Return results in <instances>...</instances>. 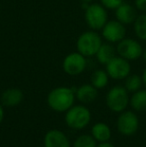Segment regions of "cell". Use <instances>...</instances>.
I'll use <instances>...</instances> for the list:
<instances>
[{"label": "cell", "instance_id": "6da1fadb", "mask_svg": "<svg viewBox=\"0 0 146 147\" xmlns=\"http://www.w3.org/2000/svg\"><path fill=\"white\" fill-rule=\"evenodd\" d=\"M75 91L76 88L66 86L52 89L47 95V104L55 112L65 113L74 105L76 99Z\"/></svg>", "mask_w": 146, "mask_h": 147}, {"label": "cell", "instance_id": "7a4b0ae2", "mask_svg": "<svg viewBox=\"0 0 146 147\" xmlns=\"http://www.w3.org/2000/svg\"><path fill=\"white\" fill-rule=\"evenodd\" d=\"M102 43V36L97 31H84L76 40V50L85 57L95 56Z\"/></svg>", "mask_w": 146, "mask_h": 147}, {"label": "cell", "instance_id": "3957f363", "mask_svg": "<svg viewBox=\"0 0 146 147\" xmlns=\"http://www.w3.org/2000/svg\"><path fill=\"white\" fill-rule=\"evenodd\" d=\"M65 123L73 130H82L89 125L91 121V112L85 104L73 105L65 112Z\"/></svg>", "mask_w": 146, "mask_h": 147}, {"label": "cell", "instance_id": "277c9868", "mask_svg": "<svg viewBox=\"0 0 146 147\" xmlns=\"http://www.w3.org/2000/svg\"><path fill=\"white\" fill-rule=\"evenodd\" d=\"M105 101L109 110L114 113H121L128 107L130 96L124 86L115 85L108 90Z\"/></svg>", "mask_w": 146, "mask_h": 147}, {"label": "cell", "instance_id": "5b68a950", "mask_svg": "<svg viewBox=\"0 0 146 147\" xmlns=\"http://www.w3.org/2000/svg\"><path fill=\"white\" fill-rule=\"evenodd\" d=\"M84 19L91 30H101L108 21L107 9L101 3H91L84 9Z\"/></svg>", "mask_w": 146, "mask_h": 147}, {"label": "cell", "instance_id": "8992f818", "mask_svg": "<svg viewBox=\"0 0 146 147\" xmlns=\"http://www.w3.org/2000/svg\"><path fill=\"white\" fill-rule=\"evenodd\" d=\"M117 55L123 57L128 61H135L142 57L143 47L138 40L133 38H126L119 41L116 45Z\"/></svg>", "mask_w": 146, "mask_h": 147}, {"label": "cell", "instance_id": "52a82bcc", "mask_svg": "<svg viewBox=\"0 0 146 147\" xmlns=\"http://www.w3.org/2000/svg\"><path fill=\"white\" fill-rule=\"evenodd\" d=\"M139 118L134 111L124 110L119 113L116 121L118 132L123 136H132L139 129Z\"/></svg>", "mask_w": 146, "mask_h": 147}, {"label": "cell", "instance_id": "ba28073f", "mask_svg": "<svg viewBox=\"0 0 146 147\" xmlns=\"http://www.w3.org/2000/svg\"><path fill=\"white\" fill-rule=\"evenodd\" d=\"M105 67L109 77L114 80H124L129 74H131L130 61L119 55H116L114 58L111 59Z\"/></svg>", "mask_w": 146, "mask_h": 147}, {"label": "cell", "instance_id": "9c48e42d", "mask_svg": "<svg viewBox=\"0 0 146 147\" xmlns=\"http://www.w3.org/2000/svg\"><path fill=\"white\" fill-rule=\"evenodd\" d=\"M86 66H87L86 57L78 51L67 54L62 62L63 71L70 76L80 75L86 69Z\"/></svg>", "mask_w": 146, "mask_h": 147}, {"label": "cell", "instance_id": "30bf717a", "mask_svg": "<svg viewBox=\"0 0 146 147\" xmlns=\"http://www.w3.org/2000/svg\"><path fill=\"white\" fill-rule=\"evenodd\" d=\"M101 36L107 42L115 44L126 37V26L118 20H108L101 29Z\"/></svg>", "mask_w": 146, "mask_h": 147}, {"label": "cell", "instance_id": "8fae6325", "mask_svg": "<svg viewBox=\"0 0 146 147\" xmlns=\"http://www.w3.org/2000/svg\"><path fill=\"white\" fill-rule=\"evenodd\" d=\"M44 147H71L70 140L63 131L51 129L47 131L43 138Z\"/></svg>", "mask_w": 146, "mask_h": 147}, {"label": "cell", "instance_id": "7c38bea8", "mask_svg": "<svg viewBox=\"0 0 146 147\" xmlns=\"http://www.w3.org/2000/svg\"><path fill=\"white\" fill-rule=\"evenodd\" d=\"M138 16V10L134 5H131L126 2L121 3L118 7L115 9V18L121 22L122 24L130 25L133 24Z\"/></svg>", "mask_w": 146, "mask_h": 147}, {"label": "cell", "instance_id": "4fadbf2b", "mask_svg": "<svg viewBox=\"0 0 146 147\" xmlns=\"http://www.w3.org/2000/svg\"><path fill=\"white\" fill-rule=\"evenodd\" d=\"M75 97L81 104H90L97 99L98 89L94 87L91 83L82 84L76 88Z\"/></svg>", "mask_w": 146, "mask_h": 147}, {"label": "cell", "instance_id": "5bb4252c", "mask_svg": "<svg viewBox=\"0 0 146 147\" xmlns=\"http://www.w3.org/2000/svg\"><path fill=\"white\" fill-rule=\"evenodd\" d=\"M24 94L19 88H8L1 94V104L5 107H14L23 101Z\"/></svg>", "mask_w": 146, "mask_h": 147}, {"label": "cell", "instance_id": "9a60e30c", "mask_svg": "<svg viewBox=\"0 0 146 147\" xmlns=\"http://www.w3.org/2000/svg\"><path fill=\"white\" fill-rule=\"evenodd\" d=\"M90 133L98 143L108 142L112 136L111 128L105 122H97L94 125H92Z\"/></svg>", "mask_w": 146, "mask_h": 147}, {"label": "cell", "instance_id": "2e32d148", "mask_svg": "<svg viewBox=\"0 0 146 147\" xmlns=\"http://www.w3.org/2000/svg\"><path fill=\"white\" fill-rule=\"evenodd\" d=\"M117 55L116 47L112 43L106 42L102 43L100 48L98 49L97 53H96V59L102 65H106L111 59H113Z\"/></svg>", "mask_w": 146, "mask_h": 147}, {"label": "cell", "instance_id": "e0dca14e", "mask_svg": "<svg viewBox=\"0 0 146 147\" xmlns=\"http://www.w3.org/2000/svg\"><path fill=\"white\" fill-rule=\"evenodd\" d=\"M129 105L134 111L142 112L146 110V88L139 89L136 92H133L130 96Z\"/></svg>", "mask_w": 146, "mask_h": 147}, {"label": "cell", "instance_id": "ac0fdd59", "mask_svg": "<svg viewBox=\"0 0 146 147\" xmlns=\"http://www.w3.org/2000/svg\"><path fill=\"white\" fill-rule=\"evenodd\" d=\"M109 75L106 72V70L103 69H97L91 74V78H90V83L94 86L95 88L103 89L108 85L109 82Z\"/></svg>", "mask_w": 146, "mask_h": 147}, {"label": "cell", "instance_id": "d6986e66", "mask_svg": "<svg viewBox=\"0 0 146 147\" xmlns=\"http://www.w3.org/2000/svg\"><path fill=\"white\" fill-rule=\"evenodd\" d=\"M133 30L138 40L146 41V13H141L137 16L133 23Z\"/></svg>", "mask_w": 146, "mask_h": 147}, {"label": "cell", "instance_id": "ffe728a7", "mask_svg": "<svg viewBox=\"0 0 146 147\" xmlns=\"http://www.w3.org/2000/svg\"><path fill=\"white\" fill-rule=\"evenodd\" d=\"M143 86L142 77L138 74H129L124 79V87L129 93L138 91Z\"/></svg>", "mask_w": 146, "mask_h": 147}, {"label": "cell", "instance_id": "44dd1931", "mask_svg": "<svg viewBox=\"0 0 146 147\" xmlns=\"http://www.w3.org/2000/svg\"><path fill=\"white\" fill-rule=\"evenodd\" d=\"M97 144L91 134H82L74 140L72 147H97Z\"/></svg>", "mask_w": 146, "mask_h": 147}, {"label": "cell", "instance_id": "7402d4cb", "mask_svg": "<svg viewBox=\"0 0 146 147\" xmlns=\"http://www.w3.org/2000/svg\"><path fill=\"white\" fill-rule=\"evenodd\" d=\"M100 3L109 10H115L121 3L124 2V0H99Z\"/></svg>", "mask_w": 146, "mask_h": 147}, {"label": "cell", "instance_id": "603a6c76", "mask_svg": "<svg viewBox=\"0 0 146 147\" xmlns=\"http://www.w3.org/2000/svg\"><path fill=\"white\" fill-rule=\"evenodd\" d=\"M134 6L141 13H146V0H134Z\"/></svg>", "mask_w": 146, "mask_h": 147}, {"label": "cell", "instance_id": "cb8c5ba5", "mask_svg": "<svg viewBox=\"0 0 146 147\" xmlns=\"http://www.w3.org/2000/svg\"><path fill=\"white\" fill-rule=\"evenodd\" d=\"M97 147H115V146L108 141V142H103V143H98Z\"/></svg>", "mask_w": 146, "mask_h": 147}, {"label": "cell", "instance_id": "d4e9b609", "mask_svg": "<svg viewBox=\"0 0 146 147\" xmlns=\"http://www.w3.org/2000/svg\"><path fill=\"white\" fill-rule=\"evenodd\" d=\"M4 119V109H3V105L0 103V124L2 123Z\"/></svg>", "mask_w": 146, "mask_h": 147}, {"label": "cell", "instance_id": "484cf974", "mask_svg": "<svg viewBox=\"0 0 146 147\" xmlns=\"http://www.w3.org/2000/svg\"><path fill=\"white\" fill-rule=\"evenodd\" d=\"M141 77H142V81H143V86L146 88V66L145 68L143 69L142 71V75H141Z\"/></svg>", "mask_w": 146, "mask_h": 147}, {"label": "cell", "instance_id": "4316f807", "mask_svg": "<svg viewBox=\"0 0 146 147\" xmlns=\"http://www.w3.org/2000/svg\"><path fill=\"white\" fill-rule=\"evenodd\" d=\"M142 58L143 60L146 62V47L145 48H143V53H142Z\"/></svg>", "mask_w": 146, "mask_h": 147}, {"label": "cell", "instance_id": "83f0119b", "mask_svg": "<svg viewBox=\"0 0 146 147\" xmlns=\"http://www.w3.org/2000/svg\"><path fill=\"white\" fill-rule=\"evenodd\" d=\"M82 2H86V3H89V2H91L92 0H81Z\"/></svg>", "mask_w": 146, "mask_h": 147}]
</instances>
